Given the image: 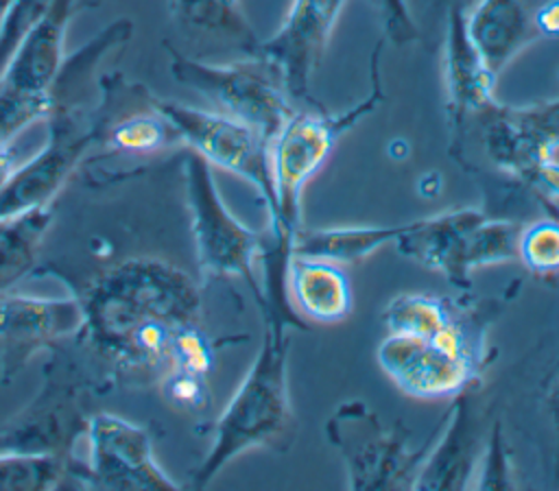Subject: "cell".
<instances>
[{"instance_id":"obj_31","label":"cell","mask_w":559,"mask_h":491,"mask_svg":"<svg viewBox=\"0 0 559 491\" xmlns=\"http://www.w3.org/2000/svg\"><path fill=\"white\" fill-rule=\"evenodd\" d=\"M515 476L502 434V421L496 417L489 426L485 450L476 469L474 489H513Z\"/></svg>"},{"instance_id":"obj_15","label":"cell","mask_w":559,"mask_h":491,"mask_svg":"<svg viewBox=\"0 0 559 491\" xmlns=\"http://www.w3.org/2000/svg\"><path fill=\"white\" fill-rule=\"evenodd\" d=\"M487 434L483 410L469 386L452 397L437 436L426 445L411 489H474Z\"/></svg>"},{"instance_id":"obj_1","label":"cell","mask_w":559,"mask_h":491,"mask_svg":"<svg viewBox=\"0 0 559 491\" xmlns=\"http://www.w3.org/2000/svg\"><path fill=\"white\" fill-rule=\"evenodd\" d=\"M79 299V336L116 380L155 384L177 332L201 323L199 286L162 258L122 260L92 279Z\"/></svg>"},{"instance_id":"obj_9","label":"cell","mask_w":559,"mask_h":491,"mask_svg":"<svg viewBox=\"0 0 559 491\" xmlns=\"http://www.w3.org/2000/svg\"><path fill=\"white\" fill-rule=\"evenodd\" d=\"M153 105L173 124L181 146L203 157L212 168H221L253 185L266 205L269 220L275 216V190L269 151L271 140L266 135L216 109H201L155 96Z\"/></svg>"},{"instance_id":"obj_23","label":"cell","mask_w":559,"mask_h":491,"mask_svg":"<svg viewBox=\"0 0 559 491\" xmlns=\"http://www.w3.org/2000/svg\"><path fill=\"white\" fill-rule=\"evenodd\" d=\"M173 20L188 33L229 44L242 55H258L260 37L240 0H166Z\"/></svg>"},{"instance_id":"obj_7","label":"cell","mask_w":559,"mask_h":491,"mask_svg":"<svg viewBox=\"0 0 559 491\" xmlns=\"http://www.w3.org/2000/svg\"><path fill=\"white\" fill-rule=\"evenodd\" d=\"M325 436L338 452L347 487L411 489L424 447L411 445V432L402 421L386 423L367 402L347 399L325 421Z\"/></svg>"},{"instance_id":"obj_8","label":"cell","mask_w":559,"mask_h":491,"mask_svg":"<svg viewBox=\"0 0 559 491\" xmlns=\"http://www.w3.org/2000/svg\"><path fill=\"white\" fill-rule=\"evenodd\" d=\"M107 116L105 100L94 111H85L79 103L55 105L46 118L48 137L44 146L17 164L0 188V218L50 207L90 148L100 142Z\"/></svg>"},{"instance_id":"obj_39","label":"cell","mask_w":559,"mask_h":491,"mask_svg":"<svg viewBox=\"0 0 559 491\" xmlns=\"http://www.w3.org/2000/svg\"><path fill=\"white\" fill-rule=\"evenodd\" d=\"M11 4H13V0H0V24H2V20H4L7 11L11 9Z\"/></svg>"},{"instance_id":"obj_32","label":"cell","mask_w":559,"mask_h":491,"mask_svg":"<svg viewBox=\"0 0 559 491\" xmlns=\"http://www.w3.org/2000/svg\"><path fill=\"white\" fill-rule=\"evenodd\" d=\"M50 4L52 0H13L0 24V79L22 39L41 20Z\"/></svg>"},{"instance_id":"obj_13","label":"cell","mask_w":559,"mask_h":491,"mask_svg":"<svg viewBox=\"0 0 559 491\" xmlns=\"http://www.w3.org/2000/svg\"><path fill=\"white\" fill-rule=\"evenodd\" d=\"M376 358L389 380L415 399H452L476 380L474 354L421 336L386 332Z\"/></svg>"},{"instance_id":"obj_33","label":"cell","mask_w":559,"mask_h":491,"mask_svg":"<svg viewBox=\"0 0 559 491\" xmlns=\"http://www.w3.org/2000/svg\"><path fill=\"white\" fill-rule=\"evenodd\" d=\"M382 11H384L386 35L395 44H408L417 39V28H415L413 15L408 13L406 0H382Z\"/></svg>"},{"instance_id":"obj_10","label":"cell","mask_w":559,"mask_h":491,"mask_svg":"<svg viewBox=\"0 0 559 491\" xmlns=\"http://www.w3.org/2000/svg\"><path fill=\"white\" fill-rule=\"evenodd\" d=\"M87 460L74 463V487L81 489H181L159 465L151 432L120 415L96 410L85 430Z\"/></svg>"},{"instance_id":"obj_26","label":"cell","mask_w":559,"mask_h":491,"mask_svg":"<svg viewBox=\"0 0 559 491\" xmlns=\"http://www.w3.org/2000/svg\"><path fill=\"white\" fill-rule=\"evenodd\" d=\"M522 223L507 220V218H485L480 220L463 240L454 273L450 284L467 290L469 275L476 268L504 264L518 260V238H520Z\"/></svg>"},{"instance_id":"obj_35","label":"cell","mask_w":559,"mask_h":491,"mask_svg":"<svg viewBox=\"0 0 559 491\" xmlns=\"http://www.w3.org/2000/svg\"><path fill=\"white\" fill-rule=\"evenodd\" d=\"M533 24L539 37L559 39V0H546L535 13Z\"/></svg>"},{"instance_id":"obj_24","label":"cell","mask_w":559,"mask_h":491,"mask_svg":"<svg viewBox=\"0 0 559 491\" xmlns=\"http://www.w3.org/2000/svg\"><path fill=\"white\" fill-rule=\"evenodd\" d=\"M98 144L124 155H155L181 146V140L166 116L153 105V96H148L144 109L131 111L118 120L107 116Z\"/></svg>"},{"instance_id":"obj_18","label":"cell","mask_w":559,"mask_h":491,"mask_svg":"<svg viewBox=\"0 0 559 491\" xmlns=\"http://www.w3.org/2000/svg\"><path fill=\"white\" fill-rule=\"evenodd\" d=\"M465 31L489 72L496 76L539 37L533 15L520 0H476L474 7L465 11Z\"/></svg>"},{"instance_id":"obj_27","label":"cell","mask_w":559,"mask_h":491,"mask_svg":"<svg viewBox=\"0 0 559 491\" xmlns=\"http://www.w3.org/2000/svg\"><path fill=\"white\" fill-rule=\"evenodd\" d=\"M76 458L63 460L57 456H33V454H11L0 452V489H63L74 487L72 469Z\"/></svg>"},{"instance_id":"obj_28","label":"cell","mask_w":559,"mask_h":491,"mask_svg":"<svg viewBox=\"0 0 559 491\" xmlns=\"http://www.w3.org/2000/svg\"><path fill=\"white\" fill-rule=\"evenodd\" d=\"M52 105L50 92H26L0 85V146H11L24 129L46 120Z\"/></svg>"},{"instance_id":"obj_36","label":"cell","mask_w":559,"mask_h":491,"mask_svg":"<svg viewBox=\"0 0 559 491\" xmlns=\"http://www.w3.org/2000/svg\"><path fill=\"white\" fill-rule=\"evenodd\" d=\"M531 188L537 190L539 196H546L548 201L552 199H559V161H550L546 164L537 175L535 179L531 181Z\"/></svg>"},{"instance_id":"obj_2","label":"cell","mask_w":559,"mask_h":491,"mask_svg":"<svg viewBox=\"0 0 559 491\" xmlns=\"http://www.w3.org/2000/svg\"><path fill=\"white\" fill-rule=\"evenodd\" d=\"M290 325L264 316L262 343L245 378L214 426V439L192 474V487H207L225 465L253 447L284 450L295 434L288 391Z\"/></svg>"},{"instance_id":"obj_22","label":"cell","mask_w":559,"mask_h":491,"mask_svg":"<svg viewBox=\"0 0 559 491\" xmlns=\"http://www.w3.org/2000/svg\"><path fill=\"white\" fill-rule=\"evenodd\" d=\"M382 323L389 334H408L437 340L454 351L474 354L467 345L461 323L452 316L448 303L428 292L395 295L382 310Z\"/></svg>"},{"instance_id":"obj_20","label":"cell","mask_w":559,"mask_h":491,"mask_svg":"<svg viewBox=\"0 0 559 491\" xmlns=\"http://www.w3.org/2000/svg\"><path fill=\"white\" fill-rule=\"evenodd\" d=\"M485 218V212L476 207H459L417 218L402 225L395 247L408 260L445 275L450 282L465 236Z\"/></svg>"},{"instance_id":"obj_17","label":"cell","mask_w":559,"mask_h":491,"mask_svg":"<svg viewBox=\"0 0 559 491\" xmlns=\"http://www.w3.org/2000/svg\"><path fill=\"white\" fill-rule=\"evenodd\" d=\"M81 7H87V0H52L48 11L13 52L2 72L0 85L26 92H50L66 61V37L70 22Z\"/></svg>"},{"instance_id":"obj_38","label":"cell","mask_w":559,"mask_h":491,"mask_svg":"<svg viewBox=\"0 0 559 491\" xmlns=\"http://www.w3.org/2000/svg\"><path fill=\"white\" fill-rule=\"evenodd\" d=\"M544 105V109L548 111V116L559 124V98H552V100H546V103H542Z\"/></svg>"},{"instance_id":"obj_3","label":"cell","mask_w":559,"mask_h":491,"mask_svg":"<svg viewBox=\"0 0 559 491\" xmlns=\"http://www.w3.org/2000/svg\"><path fill=\"white\" fill-rule=\"evenodd\" d=\"M70 340L48 349L37 395L0 428V452L74 458V445L85 436L94 412V397L116 378L90 347V356L79 354Z\"/></svg>"},{"instance_id":"obj_12","label":"cell","mask_w":559,"mask_h":491,"mask_svg":"<svg viewBox=\"0 0 559 491\" xmlns=\"http://www.w3.org/2000/svg\"><path fill=\"white\" fill-rule=\"evenodd\" d=\"M347 0H293L277 31L260 41L293 100L310 103V85Z\"/></svg>"},{"instance_id":"obj_30","label":"cell","mask_w":559,"mask_h":491,"mask_svg":"<svg viewBox=\"0 0 559 491\" xmlns=\"http://www.w3.org/2000/svg\"><path fill=\"white\" fill-rule=\"evenodd\" d=\"M155 384L159 388L162 399L179 412L199 415L212 402L210 382H207V375H203V373L168 369L157 378Z\"/></svg>"},{"instance_id":"obj_4","label":"cell","mask_w":559,"mask_h":491,"mask_svg":"<svg viewBox=\"0 0 559 491\" xmlns=\"http://www.w3.org/2000/svg\"><path fill=\"white\" fill-rule=\"evenodd\" d=\"M382 41L371 55V85L362 100L341 113L317 109H295L282 129L271 137V177L275 190V216L266 233L290 247V238L301 225V199L310 179L323 168L336 142L384 100L380 79Z\"/></svg>"},{"instance_id":"obj_25","label":"cell","mask_w":559,"mask_h":491,"mask_svg":"<svg viewBox=\"0 0 559 491\" xmlns=\"http://www.w3.org/2000/svg\"><path fill=\"white\" fill-rule=\"evenodd\" d=\"M50 223V207L0 218V290L11 288L35 266Z\"/></svg>"},{"instance_id":"obj_5","label":"cell","mask_w":559,"mask_h":491,"mask_svg":"<svg viewBox=\"0 0 559 491\" xmlns=\"http://www.w3.org/2000/svg\"><path fill=\"white\" fill-rule=\"evenodd\" d=\"M186 205L190 216V233L201 277L205 279H242L260 301V279L255 264L260 262L264 233L253 231L225 205L214 179V168L188 151L183 157Z\"/></svg>"},{"instance_id":"obj_19","label":"cell","mask_w":559,"mask_h":491,"mask_svg":"<svg viewBox=\"0 0 559 491\" xmlns=\"http://www.w3.org/2000/svg\"><path fill=\"white\" fill-rule=\"evenodd\" d=\"M286 284L295 308L310 321L332 325L352 314V284L345 268L336 262L290 255Z\"/></svg>"},{"instance_id":"obj_21","label":"cell","mask_w":559,"mask_h":491,"mask_svg":"<svg viewBox=\"0 0 559 491\" xmlns=\"http://www.w3.org/2000/svg\"><path fill=\"white\" fill-rule=\"evenodd\" d=\"M402 225H299L290 238V255H306L336 264H354L386 244H395Z\"/></svg>"},{"instance_id":"obj_29","label":"cell","mask_w":559,"mask_h":491,"mask_svg":"<svg viewBox=\"0 0 559 491\" xmlns=\"http://www.w3.org/2000/svg\"><path fill=\"white\" fill-rule=\"evenodd\" d=\"M518 260L535 275L559 273V218H539L522 225Z\"/></svg>"},{"instance_id":"obj_14","label":"cell","mask_w":559,"mask_h":491,"mask_svg":"<svg viewBox=\"0 0 559 491\" xmlns=\"http://www.w3.org/2000/svg\"><path fill=\"white\" fill-rule=\"evenodd\" d=\"M478 118L485 153L504 175L528 185L546 164L557 159L559 124L542 103L511 107L496 100Z\"/></svg>"},{"instance_id":"obj_34","label":"cell","mask_w":559,"mask_h":491,"mask_svg":"<svg viewBox=\"0 0 559 491\" xmlns=\"http://www.w3.org/2000/svg\"><path fill=\"white\" fill-rule=\"evenodd\" d=\"M544 404H546V415L550 419L552 432L557 436V484H559V362L550 371V380L546 384Z\"/></svg>"},{"instance_id":"obj_16","label":"cell","mask_w":559,"mask_h":491,"mask_svg":"<svg viewBox=\"0 0 559 491\" xmlns=\"http://www.w3.org/2000/svg\"><path fill=\"white\" fill-rule=\"evenodd\" d=\"M498 76L489 72L465 31V9L452 4L443 37V87L452 133L461 135L469 118H478L496 103Z\"/></svg>"},{"instance_id":"obj_11","label":"cell","mask_w":559,"mask_h":491,"mask_svg":"<svg viewBox=\"0 0 559 491\" xmlns=\"http://www.w3.org/2000/svg\"><path fill=\"white\" fill-rule=\"evenodd\" d=\"M83 330L79 297H39L0 290V384H11L41 351Z\"/></svg>"},{"instance_id":"obj_37","label":"cell","mask_w":559,"mask_h":491,"mask_svg":"<svg viewBox=\"0 0 559 491\" xmlns=\"http://www.w3.org/2000/svg\"><path fill=\"white\" fill-rule=\"evenodd\" d=\"M17 164L20 161H15L11 146H0V188L7 183V179L11 177V172L15 170Z\"/></svg>"},{"instance_id":"obj_6","label":"cell","mask_w":559,"mask_h":491,"mask_svg":"<svg viewBox=\"0 0 559 491\" xmlns=\"http://www.w3.org/2000/svg\"><path fill=\"white\" fill-rule=\"evenodd\" d=\"M166 50L170 72L181 85L199 92L216 111L247 122L269 140L295 111L280 72L260 55L214 63L188 57L170 44H166Z\"/></svg>"}]
</instances>
